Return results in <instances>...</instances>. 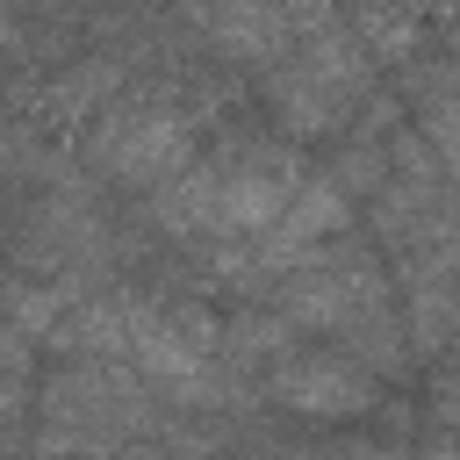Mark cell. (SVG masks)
I'll use <instances>...</instances> for the list:
<instances>
[{"label":"cell","instance_id":"cell-1","mask_svg":"<svg viewBox=\"0 0 460 460\" xmlns=\"http://www.w3.org/2000/svg\"><path fill=\"white\" fill-rule=\"evenodd\" d=\"M352 230V194L338 187V180H302V194L252 237V273H295V266H309L316 252H331L338 237Z\"/></svg>","mask_w":460,"mask_h":460},{"label":"cell","instance_id":"cell-2","mask_svg":"<svg viewBox=\"0 0 460 460\" xmlns=\"http://www.w3.org/2000/svg\"><path fill=\"white\" fill-rule=\"evenodd\" d=\"M273 402L295 417H316V424H345L381 402V381L345 352H288L273 367Z\"/></svg>","mask_w":460,"mask_h":460},{"label":"cell","instance_id":"cell-4","mask_svg":"<svg viewBox=\"0 0 460 460\" xmlns=\"http://www.w3.org/2000/svg\"><path fill=\"white\" fill-rule=\"evenodd\" d=\"M280 460H395L388 446H316V453H280Z\"/></svg>","mask_w":460,"mask_h":460},{"label":"cell","instance_id":"cell-3","mask_svg":"<svg viewBox=\"0 0 460 460\" xmlns=\"http://www.w3.org/2000/svg\"><path fill=\"white\" fill-rule=\"evenodd\" d=\"M187 158H194V129H187V115H165V108L108 122V137H101V165H115V180H129V187H158Z\"/></svg>","mask_w":460,"mask_h":460}]
</instances>
